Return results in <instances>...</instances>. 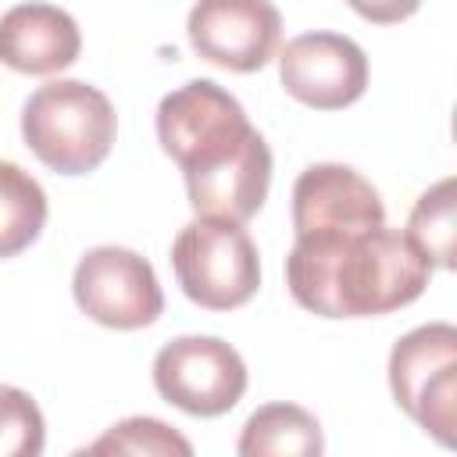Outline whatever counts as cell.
<instances>
[{
	"label": "cell",
	"instance_id": "6da1fadb",
	"mask_svg": "<svg viewBox=\"0 0 457 457\" xmlns=\"http://www.w3.org/2000/svg\"><path fill=\"white\" fill-rule=\"evenodd\" d=\"M161 150L182 168L200 218L246 225L268 200L271 150L243 104L211 79H189L157 104Z\"/></svg>",
	"mask_w": 457,
	"mask_h": 457
},
{
	"label": "cell",
	"instance_id": "7a4b0ae2",
	"mask_svg": "<svg viewBox=\"0 0 457 457\" xmlns=\"http://www.w3.org/2000/svg\"><path fill=\"white\" fill-rule=\"evenodd\" d=\"M432 278V264L407 232L318 228L300 232L286 257V286L293 300L321 318H371L414 303Z\"/></svg>",
	"mask_w": 457,
	"mask_h": 457
},
{
	"label": "cell",
	"instance_id": "3957f363",
	"mask_svg": "<svg viewBox=\"0 0 457 457\" xmlns=\"http://www.w3.org/2000/svg\"><path fill=\"white\" fill-rule=\"evenodd\" d=\"M118 118L104 89L79 79L39 86L21 107L25 146L57 175L96 171L114 146Z\"/></svg>",
	"mask_w": 457,
	"mask_h": 457
},
{
	"label": "cell",
	"instance_id": "277c9868",
	"mask_svg": "<svg viewBox=\"0 0 457 457\" xmlns=\"http://www.w3.org/2000/svg\"><path fill=\"white\" fill-rule=\"evenodd\" d=\"M179 289L204 311H236L261 286V257L239 221L196 218L171 243Z\"/></svg>",
	"mask_w": 457,
	"mask_h": 457
},
{
	"label": "cell",
	"instance_id": "5b68a950",
	"mask_svg": "<svg viewBox=\"0 0 457 457\" xmlns=\"http://www.w3.org/2000/svg\"><path fill=\"white\" fill-rule=\"evenodd\" d=\"M389 389L400 411L436 443H457V328L428 321L389 350Z\"/></svg>",
	"mask_w": 457,
	"mask_h": 457
},
{
	"label": "cell",
	"instance_id": "8992f818",
	"mask_svg": "<svg viewBox=\"0 0 457 457\" xmlns=\"http://www.w3.org/2000/svg\"><path fill=\"white\" fill-rule=\"evenodd\" d=\"M154 386L171 407L193 418H218L243 400L246 364L218 336H179L157 350Z\"/></svg>",
	"mask_w": 457,
	"mask_h": 457
},
{
	"label": "cell",
	"instance_id": "52a82bcc",
	"mask_svg": "<svg viewBox=\"0 0 457 457\" xmlns=\"http://www.w3.org/2000/svg\"><path fill=\"white\" fill-rule=\"evenodd\" d=\"M75 303L104 328H146L164 311L161 282L146 257L129 246H93L79 257L71 275Z\"/></svg>",
	"mask_w": 457,
	"mask_h": 457
},
{
	"label": "cell",
	"instance_id": "ba28073f",
	"mask_svg": "<svg viewBox=\"0 0 457 457\" xmlns=\"http://www.w3.org/2000/svg\"><path fill=\"white\" fill-rule=\"evenodd\" d=\"M189 46L225 68L257 71L264 68L282 39V14L271 0H196L186 18Z\"/></svg>",
	"mask_w": 457,
	"mask_h": 457
},
{
	"label": "cell",
	"instance_id": "9c48e42d",
	"mask_svg": "<svg viewBox=\"0 0 457 457\" xmlns=\"http://www.w3.org/2000/svg\"><path fill=\"white\" fill-rule=\"evenodd\" d=\"M282 89L314 111H343L368 89L364 50L339 32H303L278 54Z\"/></svg>",
	"mask_w": 457,
	"mask_h": 457
},
{
	"label": "cell",
	"instance_id": "30bf717a",
	"mask_svg": "<svg viewBox=\"0 0 457 457\" xmlns=\"http://www.w3.org/2000/svg\"><path fill=\"white\" fill-rule=\"evenodd\" d=\"M386 221L378 189L346 164H311L293 182V228H371Z\"/></svg>",
	"mask_w": 457,
	"mask_h": 457
},
{
	"label": "cell",
	"instance_id": "8fae6325",
	"mask_svg": "<svg viewBox=\"0 0 457 457\" xmlns=\"http://www.w3.org/2000/svg\"><path fill=\"white\" fill-rule=\"evenodd\" d=\"M75 18L54 4H18L0 14V64L21 75H54L79 61Z\"/></svg>",
	"mask_w": 457,
	"mask_h": 457
},
{
	"label": "cell",
	"instance_id": "7c38bea8",
	"mask_svg": "<svg viewBox=\"0 0 457 457\" xmlns=\"http://www.w3.org/2000/svg\"><path fill=\"white\" fill-rule=\"evenodd\" d=\"M236 450L243 457H318L325 439L311 411L296 403H264L246 418Z\"/></svg>",
	"mask_w": 457,
	"mask_h": 457
},
{
	"label": "cell",
	"instance_id": "4fadbf2b",
	"mask_svg": "<svg viewBox=\"0 0 457 457\" xmlns=\"http://www.w3.org/2000/svg\"><path fill=\"white\" fill-rule=\"evenodd\" d=\"M46 225V193L43 186L18 168L0 161V257L29 250Z\"/></svg>",
	"mask_w": 457,
	"mask_h": 457
},
{
	"label": "cell",
	"instance_id": "5bb4252c",
	"mask_svg": "<svg viewBox=\"0 0 457 457\" xmlns=\"http://www.w3.org/2000/svg\"><path fill=\"white\" fill-rule=\"evenodd\" d=\"M407 239L418 246V253L432 264L450 271L453 268V239H457V182L453 179H439L436 186H428L411 218H407Z\"/></svg>",
	"mask_w": 457,
	"mask_h": 457
},
{
	"label": "cell",
	"instance_id": "9a60e30c",
	"mask_svg": "<svg viewBox=\"0 0 457 457\" xmlns=\"http://www.w3.org/2000/svg\"><path fill=\"white\" fill-rule=\"evenodd\" d=\"M79 453H132V457H189L193 443L186 436H179L171 425L157 421V418H125L118 425H111L96 443L82 446Z\"/></svg>",
	"mask_w": 457,
	"mask_h": 457
},
{
	"label": "cell",
	"instance_id": "2e32d148",
	"mask_svg": "<svg viewBox=\"0 0 457 457\" xmlns=\"http://www.w3.org/2000/svg\"><path fill=\"white\" fill-rule=\"evenodd\" d=\"M43 443L46 421L39 403L18 386H0V457H39Z\"/></svg>",
	"mask_w": 457,
	"mask_h": 457
},
{
	"label": "cell",
	"instance_id": "e0dca14e",
	"mask_svg": "<svg viewBox=\"0 0 457 457\" xmlns=\"http://www.w3.org/2000/svg\"><path fill=\"white\" fill-rule=\"evenodd\" d=\"M346 4L364 21H375V25H396L421 7V0H346Z\"/></svg>",
	"mask_w": 457,
	"mask_h": 457
}]
</instances>
